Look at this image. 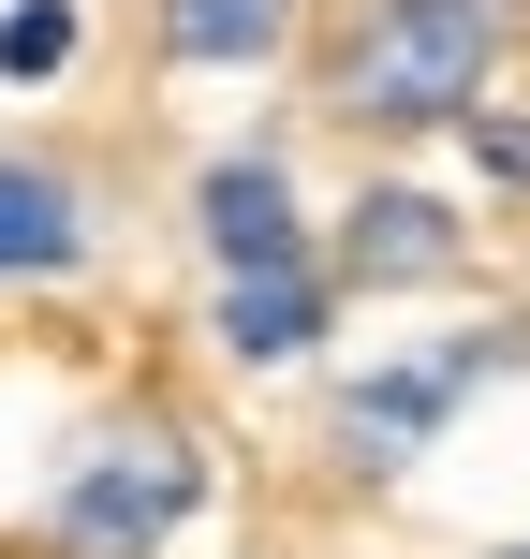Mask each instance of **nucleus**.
<instances>
[{
	"label": "nucleus",
	"instance_id": "obj_1",
	"mask_svg": "<svg viewBox=\"0 0 530 559\" xmlns=\"http://www.w3.org/2000/svg\"><path fill=\"white\" fill-rule=\"evenodd\" d=\"M486 45H502V0H368L354 59H339V104L384 118V133H427L486 88Z\"/></svg>",
	"mask_w": 530,
	"mask_h": 559
},
{
	"label": "nucleus",
	"instance_id": "obj_2",
	"mask_svg": "<svg viewBox=\"0 0 530 559\" xmlns=\"http://www.w3.org/2000/svg\"><path fill=\"white\" fill-rule=\"evenodd\" d=\"M177 501H192V456L163 442V427H133V442H104L74 472V501H59V545L74 559H148L177 531Z\"/></svg>",
	"mask_w": 530,
	"mask_h": 559
},
{
	"label": "nucleus",
	"instance_id": "obj_3",
	"mask_svg": "<svg viewBox=\"0 0 530 559\" xmlns=\"http://www.w3.org/2000/svg\"><path fill=\"white\" fill-rule=\"evenodd\" d=\"M472 383V338H443V354H413V368H384V383H354V456L368 472H398V456H427V427H443V397Z\"/></svg>",
	"mask_w": 530,
	"mask_h": 559
},
{
	"label": "nucleus",
	"instance_id": "obj_4",
	"mask_svg": "<svg viewBox=\"0 0 530 559\" xmlns=\"http://www.w3.org/2000/svg\"><path fill=\"white\" fill-rule=\"evenodd\" d=\"M309 338H325V295H309V265H251V280H222V354L280 368V354H309Z\"/></svg>",
	"mask_w": 530,
	"mask_h": 559
},
{
	"label": "nucleus",
	"instance_id": "obj_5",
	"mask_svg": "<svg viewBox=\"0 0 530 559\" xmlns=\"http://www.w3.org/2000/svg\"><path fill=\"white\" fill-rule=\"evenodd\" d=\"M207 251H222L236 280H251V265H295V206H280L266 163H207Z\"/></svg>",
	"mask_w": 530,
	"mask_h": 559
},
{
	"label": "nucleus",
	"instance_id": "obj_6",
	"mask_svg": "<svg viewBox=\"0 0 530 559\" xmlns=\"http://www.w3.org/2000/svg\"><path fill=\"white\" fill-rule=\"evenodd\" d=\"M457 265V222L427 192H368L354 206V280H443Z\"/></svg>",
	"mask_w": 530,
	"mask_h": 559
},
{
	"label": "nucleus",
	"instance_id": "obj_7",
	"mask_svg": "<svg viewBox=\"0 0 530 559\" xmlns=\"http://www.w3.org/2000/svg\"><path fill=\"white\" fill-rule=\"evenodd\" d=\"M74 251H89L74 192H59V177H30V163H0V265H74Z\"/></svg>",
	"mask_w": 530,
	"mask_h": 559
},
{
	"label": "nucleus",
	"instance_id": "obj_8",
	"mask_svg": "<svg viewBox=\"0 0 530 559\" xmlns=\"http://www.w3.org/2000/svg\"><path fill=\"white\" fill-rule=\"evenodd\" d=\"M295 29V0H163V45L177 59H266Z\"/></svg>",
	"mask_w": 530,
	"mask_h": 559
},
{
	"label": "nucleus",
	"instance_id": "obj_9",
	"mask_svg": "<svg viewBox=\"0 0 530 559\" xmlns=\"http://www.w3.org/2000/svg\"><path fill=\"white\" fill-rule=\"evenodd\" d=\"M59 59H74V15L59 0H15L0 15V74H59Z\"/></svg>",
	"mask_w": 530,
	"mask_h": 559
},
{
	"label": "nucleus",
	"instance_id": "obj_10",
	"mask_svg": "<svg viewBox=\"0 0 530 559\" xmlns=\"http://www.w3.org/2000/svg\"><path fill=\"white\" fill-rule=\"evenodd\" d=\"M516 559H530V545H516Z\"/></svg>",
	"mask_w": 530,
	"mask_h": 559
}]
</instances>
